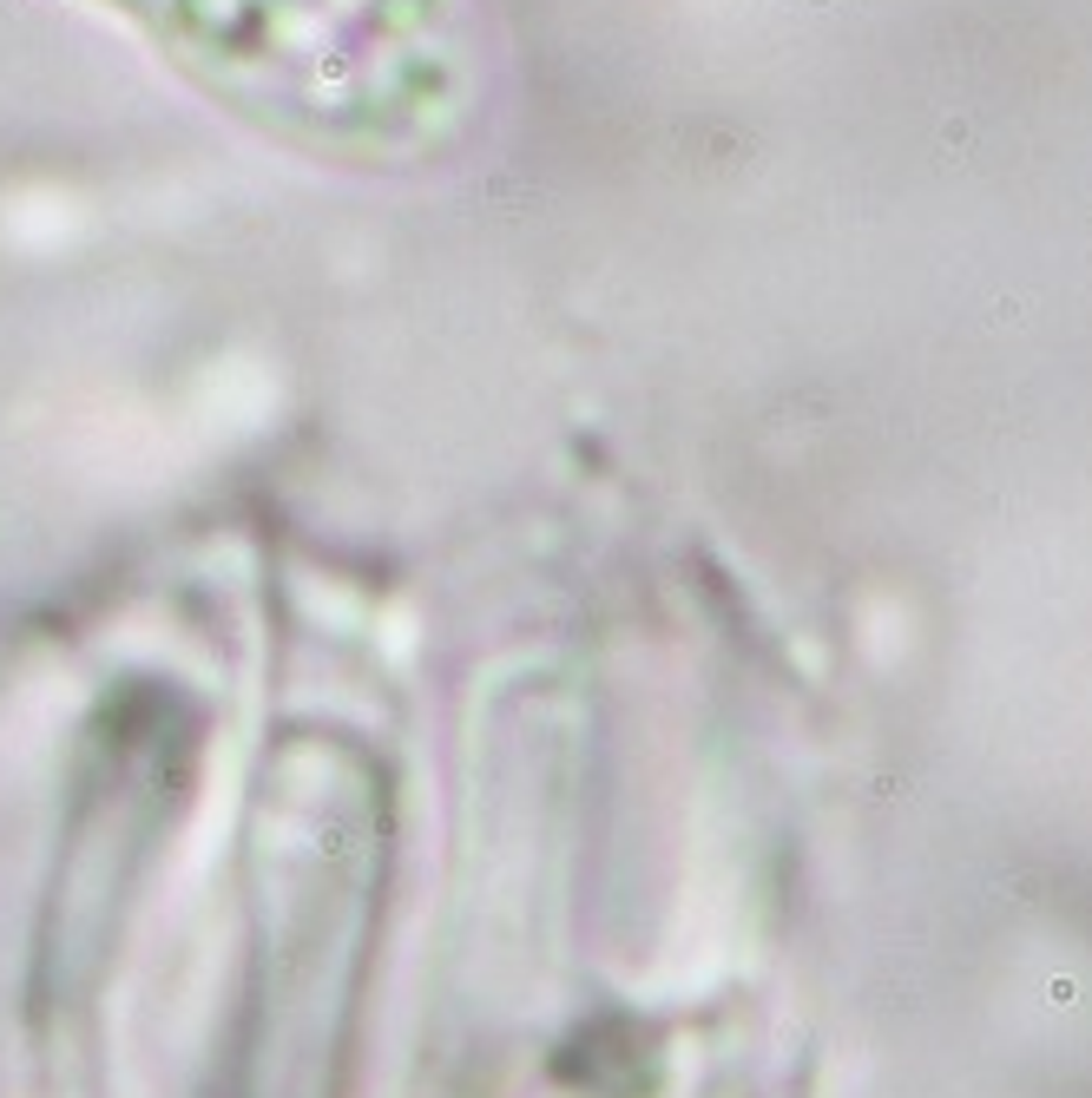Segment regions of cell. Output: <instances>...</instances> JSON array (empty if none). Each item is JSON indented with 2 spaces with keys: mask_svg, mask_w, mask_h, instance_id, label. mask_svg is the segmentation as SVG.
<instances>
[{
  "mask_svg": "<svg viewBox=\"0 0 1092 1098\" xmlns=\"http://www.w3.org/2000/svg\"><path fill=\"white\" fill-rule=\"evenodd\" d=\"M257 139L343 172H428L474 139L467 0H93Z\"/></svg>",
  "mask_w": 1092,
  "mask_h": 1098,
  "instance_id": "1",
  "label": "cell"
}]
</instances>
